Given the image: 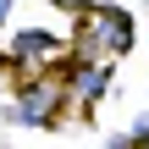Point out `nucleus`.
<instances>
[{"label": "nucleus", "mask_w": 149, "mask_h": 149, "mask_svg": "<svg viewBox=\"0 0 149 149\" xmlns=\"http://www.w3.org/2000/svg\"><path fill=\"white\" fill-rule=\"evenodd\" d=\"M144 149H149V144H144Z\"/></svg>", "instance_id": "nucleus-5"}, {"label": "nucleus", "mask_w": 149, "mask_h": 149, "mask_svg": "<svg viewBox=\"0 0 149 149\" xmlns=\"http://www.w3.org/2000/svg\"><path fill=\"white\" fill-rule=\"evenodd\" d=\"M55 50H61V44H55L50 33H17V55H22V61H50Z\"/></svg>", "instance_id": "nucleus-3"}, {"label": "nucleus", "mask_w": 149, "mask_h": 149, "mask_svg": "<svg viewBox=\"0 0 149 149\" xmlns=\"http://www.w3.org/2000/svg\"><path fill=\"white\" fill-rule=\"evenodd\" d=\"M133 44V22L116 11V6H94L83 17V39H77V55L94 61V55H111V50H127Z\"/></svg>", "instance_id": "nucleus-1"}, {"label": "nucleus", "mask_w": 149, "mask_h": 149, "mask_svg": "<svg viewBox=\"0 0 149 149\" xmlns=\"http://www.w3.org/2000/svg\"><path fill=\"white\" fill-rule=\"evenodd\" d=\"M55 105H61V83H33L11 116H22V122H50V116H55Z\"/></svg>", "instance_id": "nucleus-2"}, {"label": "nucleus", "mask_w": 149, "mask_h": 149, "mask_svg": "<svg viewBox=\"0 0 149 149\" xmlns=\"http://www.w3.org/2000/svg\"><path fill=\"white\" fill-rule=\"evenodd\" d=\"M6 11H11V0H0V17H6Z\"/></svg>", "instance_id": "nucleus-4"}]
</instances>
